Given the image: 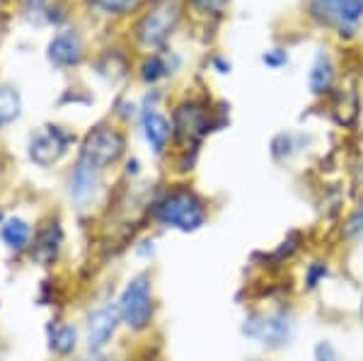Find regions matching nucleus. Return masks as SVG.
I'll list each match as a JSON object with an SVG mask.
<instances>
[{
    "label": "nucleus",
    "mask_w": 363,
    "mask_h": 361,
    "mask_svg": "<svg viewBox=\"0 0 363 361\" xmlns=\"http://www.w3.org/2000/svg\"><path fill=\"white\" fill-rule=\"evenodd\" d=\"M102 189H104V174L75 160L73 170L68 174V182H66L68 201L73 204L75 211H80V213L92 211V206L99 201Z\"/></svg>",
    "instance_id": "obj_10"
},
{
    "label": "nucleus",
    "mask_w": 363,
    "mask_h": 361,
    "mask_svg": "<svg viewBox=\"0 0 363 361\" xmlns=\"http://www.w3.org/2000/svg\"><path fill=\"white\" fill-rule=\"evenodd\" d=\"M172 129L182 150H196V145L213 129L211 112L201 102H182L172 114Z\"/></svg>",
    "instance_id": "obj_7"
},
{
    "label": "nucleus",
    "mask_w": 363,
    "mask_h": 361,
    "mask_svg": "<svg viewBox=\"0 0 363 361\" xmlns=\"http://www.w3.org/2000/svg\"><path fill=\"white\" fill-rule=\"evenodd\" d=\"M179 3L177 0H155L148 13L138 22V39L145 46H160L172 34L179 20Z\"/></svg>",
    "instance_id": "obj_9"
},
{
    "label": "nucleus",
    "mask_w": 363,
    "mask_h": 361,
    "mask_svg": "<svg viewBox=\"0 0 363 361\" xmlns=\"http://www.w3.org/2000/svg\"><path fill=\"white\" fill-rule=\"evenodd\" d=\"M298 318L291 306L252 308L240 323V335L264 352H281L296 340Z\"/></svg>",
    "instance_id": "obj_3"
},
{
    "label": "nucleus",
    "mask_w": 363,
    "mask_h": 361,
    "mask_svg": "<svg viewBox=\"0 0 363 361\" xmlns=\"http://www.w3.org/2000/svg\"><path fill=\"white\" fill-rule=\"evenodd\" d=\"M75 141L78 138H75L73 131L63 129L58 124H46L39 131H34L32 138H29V150H27L29 160L34 165L44 167V170H49V167L58 165V162L66 158Z\"/></svg>",
    "instance_id": "obj_6"
},
{
    "label": "nucleus",
    "mask_w": 363,
    "mask_h": 361,
    "mask_svg": "<svg viewBox=\"0 0 363 361\" xmlns=\"http://www.w3.org/2000/svg\"><path fill=\"white\" fill-rule=\"evenodd\" d=\"M92 3L97 5L99 10H104V13H126L128 8H133L136 5V0H92Z\"/></svg>",
    "instance_id": "obj_23"
},
{
    "label": "nucleus",
    "mask_w": 363,
    "mask_h": 361,
    "mask_svg": "<svg viewBox=\"0 0 363 361\" xmlns=\"http://www.w3.org/2000/svg\"><path fill=\"white\" fill-rule=\"evenodd\" d=\"M8 216H10V213H5V209H3V206H0V223H3V221H5V218H8Z\"/></svg>",
    "instance_id": "obj_28"
},
{
    "label": "nucleus",
    "mask_w": 363,
    "mask_h": 361,
    "mask_svg": "<svg viewBox=\"0 0 363 361\" xmlns=\"http://www.w3.org/2000/svg\"><path fill=\"white\" fill-rule=\"evenodd\" d=\"M126 155V136L109 124H99L85 133L78 150V162L107 174Z\"/></svg>",
    "instance_id": "obj_4"
},
{
    "label": "nucleus",
    "mask_w": 363,
    "mask_h": 361,
    "mask_svg": "<svg viewBox=\"0 0 363 361\" xmlns=\"http://www.w3.org/2000/svg\"><path fill=\"white\" fill-rule=\"evenodd\" d=\"M308 83H310L313 95H325V92L332 90V83H335V66H332L330 56H325V54L318 56L313 71H310Z\"/></svg>",
    "instance_id": "obj_16"
},
{
    "label": "nucleus",
    "mask_w": 363,
    "mask_h": 361,
    "mask_svg": "<svg viewBox=\"0 0 363 361\" xmlns=\"http://www.w3.org/2000/svg\"><path fill=\"white\" fill-rule=\"evenodd\" d=\"M359 316H361V325H363V299H361V306H359Z\"/></svg>",
    "instance_id": "obj_29"
},
{
    "label": "nucleus",
    "mask_w": 363,
    "mask_h": 361,
    "mask_svg": "<svg viewBox=\"0 0 363 361\" xmlns=\"http://www.w3.org/2000/svg\"><path fill=\"white\" fill-rule=\"evenodd\" d=\"M332 270H330V262L327 260H313L306 265V270H303V291H308V294H313V291L322 289L327 284V279H330Z\"/></svg>",
    "instance_id": "obj_18"
},
{
    "label": "nucleus",
    "mask_w": 363,
    "mask_h": 361,
    "mask_svg": "<svg viewBox=\"0 0 363 361\" xmlns=\"http://www.w3.org/2000/svg\"><path fill=\"white\" fill-rule=\"evenodd\" d=\"M133 255H136L138 260H143V262H150L155 257V252H157V245H155V238H150V235H145V238H140V240L133 243Z\"/></svg>",
    "instance_id": "obj_22"
},
{
    "label": "nucleus",
    "mask_w": 363,
    "mask_h": 361,
    "mask_svg": "<svg viewBox=\"0 0 363 361\" xmlns=\"http://www.w3.org/2000/svg\"><path fill=\"white\" fill-rule=\"evenodd\" d=\"M116 311H119L121 325L126 333L133 337H143L153 333L157 325V291H155V274L150 270H140L124 282L114 299Z\"/></svg>",
    "instance_id": "obj_2"
},
{
    "label": "nucleus",
    "mask_w": 363,
    "mask_h": 361,
    "mask_svg": "<svg viewBox=\"0 0 363 361\" xmlns=\"http://www.w3.org/2000/svg\"><path fill=\"white\" fill-rule=\"evenodd\" d=\"M124 330L114 301H104L85 313L83 318V347L87 354H104Z\"/></svg>",
    "instance_id": "obj_5"
},
{
    "label": "nucleus",
    "mask_w": 363,
    "mask_h": 361,
    "mask_svg": "<svg viewBox=\"0 0 363 361\" xmlns=\"http://www.w3.org/2000/svg\"><path fill=\"white\" fill-rule=\"evenodd\" d=\"M34 231L37 226H32V221L25 216H13L10 213L8 218L0 223V243L8 250L13 257H27L29 248H32L34 240Z\"/></svg>",
    "instance_id": "obj_13"
},
{
    "label": "nucleus",
    "mask_w": 363,
    "mask_h": 361,
    "mask_svg": "<svg viewBox=\"0 0 363 361\" xmlns=\"http://www.w3.org/2000/svg\"><path fill=\"white\" fill-rule=\"evenodd\" d=\"M83 58V44H80L78 34L75 32H63L56 34L49 44V61L58 68L78 66Z\"/></svg>",
    "instance_id": "obj_15"
},
{
    "label": "nucleus",
    "mask_w": 363,
    "mask_h": 361,
    "mask_svg": "<svg viewBox=\"0 0 363 361\" xmlns=\"http://www.w3.org/2000/svg\"><path fill=\"white\" fill-rule=\"evenodd\" d=\"M342 240H347L349 245H359L363 243V199H359L354 209L347 213L342 223Z\"/></svg>",
    "instance_id": "obj_19"
},
{
    "label": "nucleus",
    "mask_w": 363,
    "mask_h": 361,
    "mask_svg": "<svg viewBox=\"0 0 363 361\" xmlns=\"http://www.w3.org/2000/svg\"><path fill=\"white\" fill-rule=\"evenodd\" d=\"M313 361H342V352L330 337H322L313 345Z\"/></svg>",
    "instance_id": "obj_21"
},
{
    "label": "nucleus",
    "mask_w": 363,
    "mask_h": 361,
    "mask_svg": "<svg viewBox=\"0 0 363 361\" xmlns=\"http://www.w3.org/2000/svg\"><path fill=\"white\" fill-rule=\"evenodd\" d=\"M22 114V100L20 92L10 85H0V129L13 124Z\"/></svg>",
    "instance_id": "obj_17"
},
{
    "label": "nucleus",
    "mask_w": 363,
    "mask_h": 361,
    "mask_svg": "<svg viewBox=\"0 0 363 361\" xmlns=\"http://www.w3.org/2000/svg\"><path fill=\"white\" fill-rule=\"evenodd\" d=\"M140 131H143V138L150 145L153 155H165L169 143L174 141L172 119H167L155 107H143V112H140Z\"/></svg>",
    "instance_id": "obj_12"
},
{
    "label": "nucleus",
    "mask_w": 363,
    "mask_h": 361,
    "mask_svg": "<svg viewBox=\"0 0 363 361\" xmlns=\"http://www.w3.org/2000/svg\"><path fill=\"white\" fill-rule=\"evenodd\" d=\"M191 3H194L199 10H203V13H218L228 0H191Z\"/></svg>",
    "instance_id": "obj_25"
},
{
    "label": "nucleus",
    "mask_w": 363,
    "mask_h": 361,
    "mask_svg": "<svg viewBox=\"0 0 363 361\" xmlns=\"http://www.w3.org/2000/svg\"><path fill=\"white\" fill-rule=\"evenodd\" d=\"M286 61H289V56H286V51H281V49L267 51V54H264V63H267V66H272V68L284 66Z\"/></svg>",
    "instance_id": "obj_24"
},
{
    "label": "nucleus",
    "mask_w": 363,
    "mask_h": 361,
    "mask_svg": "<svg viewBox=\"0 0 363 361\" xmlns=\"http://www.w3.org/2000/svg\"><path fill=\"white\" fill-rule=\"evenodd\" d=\"M66 226L58 218H49L37 226L34 231L32 248L27 252V262L32 267H42V270H51L61 262L63 252H66Z\"/></svg>",
    "instance_id": "obj_8"
},
{
    "label": "nucleus",
    "mask_w": 363,
    "mask_h": 361,
    "mask_svg": "<svg viewBox=\"0 0 363 361\" xmlns=\"http://www.w3.org/2000/svg\"><path fill=\"white\" fill-rule=\"evenodd\" d=\"M169 73H172V66H169L162 56L145 58V63L140 66V78H143L145 83H157V80L165 78V75H169Z\"/></svg>",
    "instance_id": "obj_20"
},
{
    "label": "nucleus",
    "mask_w": 363,
    "mask_h": 361,
    "mask_svg": "<svg viewBox=\"0 0 363 361\" xmlns=\"http://www.w3.org/2000/svg\"><path fill=\"white\" fill-rule=\"evenodd\" d=\"M133 361H160V359L153 357V354H145V357H138V359H133Z\"/></svg>",
    "instance_id": "obj_27"
},
{
    "label": "nucleus",
    "mask_w": 363,
    "mask_h": 361,
    "mask_svg": "<svg viewBox=\"0 0 363 361\" xmlns=\"http://www.w3.org/2000/svg\"><path fill=\"white\" fill-rule=\"evenodd\" d=\"M126 172H128V174H133V177H136V174L140 172V162H138L136 158L126 160Z\"/></svg>",
    "instance_id": "obj_26"
},
{
    "label": "nucleus",
    "mask_w": 363,
    "mask_h": 361,
    "mask_svg": "<svg viewBox=\"0 0 363 361\" xmlns=\"http://www.w3.org/2000/svg\"><path fill=\"white\" fill-rule=\"evenodd\" d=\"M145 218H148L150 226H155L160 231H174L191 235V233H199L208 226L211 206L194 187L172 184V187L157 191L148 201Z\"/></svg>",
    "instance_id": "obj_1"
},
{
    "label": "nucleus",
    "mask_w": 363,
    "mask_h": 361,
    "mask_svg": "<svg viewBox=\"0 0 363 361\" xmlns=\"http://www.w3.org/2000/svg\"><path fill=\"white\" fill-rule=\"evenodd\" d=\"M44 340L51 357L58 361H68L83 347V328L73 320L54 316L44 325Z\"/></svg>",
    "instance_id": "obj_11"
},
{
    "label": "nucleus",
    "mask_w": 363,
    "mask_h": 361,
    "mask_svg": "<svg viewBox=\"0 0 363 361\" xmlns=\"http://www.w3.org/2000/svg\"><path fill=\"white\" fill-rule=\"evenodd\" d=\"M313 15L342 27H356L363 17V0H315Z\"/></svg>",
    "instance_id": "obj_14"
}]
</instances>
